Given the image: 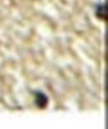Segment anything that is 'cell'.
I'll return each instance as SVG.
<instances>
[{"mask_svg":"<svg viewBox=\"0 0 108 129\" xmlns=\"http://www.w3.org/2000/svg\"><path fill=\"white\" fill-rule=\"evenodd\" d=\"M36 103H37V105L39 108H44L46 107L47 104H48V98H47L46 95L43 94V93H37Z\"/></svg>","mask_w":108,"mask_h":129,"instance_id":"1","label":"cell"},{"mask_svg":"<svg viewBox=\"0 0 108 129\" xmlns=\"http://www.w3.org/2000/svg\"><path fill=\"white\" fill-rule=\"evenodd\" d=\"M97 14L98 15V17H101V18H103V17H106V5H101L100 7L97 8Z\"/></svg>","mask_w":108,"mask_h":129,"instance_id":"2","label":"cell"}]
</instances>
